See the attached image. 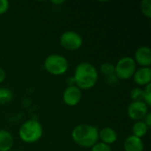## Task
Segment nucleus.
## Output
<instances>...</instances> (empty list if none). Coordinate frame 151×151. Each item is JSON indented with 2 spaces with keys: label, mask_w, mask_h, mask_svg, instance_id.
<instances>
[{
  "label": "nucleus",
  "mask_w": 151,
  "mask_h": 151,
  "mask_svg": "<svg viewBox=\"0 0 151 151\" xmlns=\"http://www.w3.org/2000/svg\"><path fill=\"white\" fill-rule=\"evenodd\" d=\"M134 81L140 87H146L151 82V68L150 67H140L136 69L133 75Z\"/></svg>",
  "instance_id": "nucleus-10"
},
{
  "label": "nucleus",
  "mask_w": 151,
  "mask_h": 151,
  "mask_svg": "<svg viewBox=\"0 0 151 151\" xmlns=\"http://www.w3.org/2000/svg\"><path fill=\"white\" fill-rule=\"evenodd\" d=\"M149 127H147V125L144 123L143 120H140V121H135L132 127V133L134 136H136L140 139H142L143 136H145L149 131Z\"/></svg>",
  "instance_id": "nucleus-15"
},
{
  "label": "nucleus",
  "mask_w": 151,
  "mask_h": 151,
  "mask_svg": "<svg viewBox=\"0 0 151 151\" xmlns=\"http://www.w3.org/2000/svg\"><path fill=\"white\" fill-rule=\"evenodd\" d=\"M5 77H6V74H5V71L0 67V83H3L5 80Z\"/></svg>",
  "instance_id": "nucleus-23"
},
{
  "label": "nucleus",
  "mask_w": 151,
  "mask_h": 151,
  "mask_svg": "<svg viewBox=\"0 0 151 151\" xmlns=\"http://www.w3.org/2000/svg\"><path fill=\"white\" fill-rule=\"evenodd\" d=\"M73 80L74 85L81 90H88L96 86L98 81V72L92 64L81 62L75 67Z\"/></svg>",
  "instance_id": "nucleus-1"
},
{
  "label": "nucleus",
  "mask_w": 151,
  "mask_h": 151,
  "mask_svg": "<svg viewBox=\"0 0 151 151\" xmlns=\"http://www.w3.org/2000/svg\"><path fill=\"white\" fill-rule=\"evenodd\" d=\"M43 134V127L36 119L25 121L19 129V139L26 143H35L38 142Z\"/></svg>",
  "instance_id": "nucleus-3"
},
{
  "label": "nucleus",
  "mask_w": 151,
  "mask_h": 151,
  "mask_svg": "<svg viewBox=\"0 0 151 151\" xmlns=\"http://www.w3.org/2000/svg\"><path fill=\"white\" fill-rule=\"evenodd\" d=\"M90 151H112L111 150V146L107 145V144H104L103 142H97L96 143L92 148H91V150Z\"/></svg>",
  "instance_id": "nucleus-20"
},
{
  "label": "nucleus",
  "mask_w": 151,
  "mask_h": 151,
  "mask_svg": "<svg viewBox=\"0 0 151 151\" xmlns=\"http://www.w3.org/2000/svg\"><path fill=\"white\" fill-rule=\"evenodd\" d=\"M82 92L75 85L68 86L63 92V101L67 106H76L81 100Z\"/></svg>",
  "instance_id": "nucleus-8"
},
{
  "label": "nucleus",
  "mask_w": 151,
  "mask_h": 151,
  "mask_svg": "<svg viewBox=\"0 0 151 151\" xmlns=\"http://www.w3.org/2000/svg\"><path fill=\"white\" fill-rule=\"evenodd\" d=\"M115 66V75L118 80L127 81L133 78L137 69V65L131 57H122L117 62Z\"/></svg>",
  "instance_id": "nucleus-5"
},
{
  "label": "nucleus",
  "mask_w": 151,
  "mask_h": 151,
  "mask_svg": "<svg viewBox=\"0 0 151 151\" xmlns=\"http://www.w3.org/2000/svg\"><path fill=\"white\" fill-rule=\"evenodd\" d=\"M10 8V4L7 0H0V15L4 14Z\"/></svg>",
  "instance_id": "nucleus-21"
},
{
  "label": "nucleus",
  "mask_w": 151,
  "mask_h": 151,
  "mask_svg": "<svg viewBox=\"0 0 151 151\" xmlns=\"http://www.w3.org/2000/svg\"><path fill=\"white\" fill-rule=\"evenodd\" d=\"M102 73L105 76L106 80L108 81V82L112 83L114 81H116L118 79L115 75V66L113 64L111 63H104L101 65L100 68Z\"/></svg>",
  "instance_id": "nucleus-14"
},
{
  "label": "nucleus",
  "mask_w": 151,
  "mask_h": 151,
  "mask_svg": "<svg viewBox=\"0 0 151 151\" xmlns=\"http://www.w3.org/2000/svg\"><path fill=\"white\" fill-rule=\"evenodd\" d=\"M143 121H144V123L147 125V127L150 128L151 126V113L150 112H149L147 115H146V117L144 118V119H143Z\"/></svg>",
  "instance_id": "nucleus-22"
},
{
  "label": "nucleus",
  "mask_w": 151,
  "mask_h": 151,
  "mask_svg": "<svg viewBox=\"0 0 151 151\" xmlns=\"http://www.w3.org/2000/svg\"><path fill=\"white\" fill-rule=\"evenodd\" d=\"M99 130L96 127L88 124H80L73 127L71 136L73 141L82 148H92L98 142Z\"/></svg>",
  "instance_id": "nucleus-2"
},
{
  "label": "nucleus",
  "mask_w": 151,
  "mask_h": 151,
  "mask_svg": "<svg viewBox=\"0 0 151 151\" xmlns=\"http://www.w3.org/2000/svg\"><path fill=\"white\" fill-rule=\"evenodd\" d=\"M149 109L150 107L142 101L132 102L127 106V116L135 122V121L143 120L146 115L150 112Z\"/></svg>",
  "instance_id": "nucleus-7"
},
{
  "label": "nucleus",
  "mask_w": 151,
  "mask_h": 151,
  "mask_svg": "<svg viewBox=\"0 0 151 151\" xmlns=\"http://www.w3.org/2000/svg\"><path fill=\"white\" fill-rule=\"evenodd\" d=\"M18 151H22V150H18Z\"/></svg>",
  "instance_id": "nucleus-25"
},
{
  "label": "nucleus",
  "mask_w": 151,
  "mask_h": 151,
  "mask_svg": "<svg viewBox=\"0 0 151 151\" xmlns=\"http://www.w3.org/2000/svg\"><path fill=\"white\" fill-rule=\"evenodd\" d=\"M59 42L64 49L70 51H73L79 50L82 46L83 39L79 33L75 31L68 30L64 32L60 35Z\"/></svg>",
  "instance_id": "nucleus-6"
},
{
  "label": "nucleus",
  "mask_w": 151,
  "mask_h": 151,
  "mask_svg": "<svg viewBox=\"0 0 151 151\" xmlns=\"http://www.w3.org/2000/svg\"><path fill=\"white\" fill-rule=\"evenodd\" d=\"M135 64L141 67H150L151 65V50L149 46H141L135 52L133 58Z\"/></svg>",
  "instance_id": "nucleus-9"
},
{
  "label": "nucleus",
  "mask_w": 151,
  "mask_h": 151,
  "mask_svg": "<svg viewBox=\"0 0 151 151\" xmlns=\"http://www.w3.org/2000/svg\"><path fill=\"white\" fill-rule=\"evenodd\" d=\"M130 98L132 102H143L144 99V90L142 88H134L130 92Z\"/></svg>",
  "instance_id": "nucleus-17"
},
{
  "label": "nucleus",
  "mask_w": 151,
  "mask_h": 151,
  "mask_svg": "<svg viewBox=\"0 0 151 151\" xmlns=\"http://www.w3.org/2000/svg\"><path fill=\"white\" fill-rule=\"evenodd\" d=\"M144 90V99L143 102L149 106L150 107L151 105V83L147 85L146 87H144L143 88Z\"/></svg>",
  "instance_id": "nucleus-19"
},
{
  "label": "nucleus",
  "mask_w": 151,
  "mask_h": 151,
  "mask_svg": "<svg viewBox=\"0 0 151 151\" xmlns=\"http://www.w3.org/2000/svg\"><path fill=\"white\" fill-rule=\"evenodd\" d=\"M142 13L148 19L151 18V2L150 0H142L140 5Z\"/></svg>",
  "instance_id": "nucleus-18"
},
{
  "label": "nucleus",
  "mask_w": 151,
  "mask_h": 151,
  "mask_svg": "<svg viewBox=\"0 0 151 151\" xmlns=\"http://www.w3.org/2000/svg\"><path fill=\"white\" fill-rule=\"evenodd\" d=\"M64 3H65V1H63V0H60V1H51V4H62Z\"/></svg>",
  "instance_id": "nucleus-24"
},
{
  "label": "nucleus",
  "mask_w": 151,
  "mask_h": 151,
  "mask_svg": "<svg viewBox=\"0 0 151 151\" xmlns=\"http://www.w3.org/2000/svg\"><path fill=\"white\" fill-rule=\"evenodd\" d=\"M13 94L8 88L0 87V104H6L12 100Z\"/></svg>",
  "instance_id": "nucleus-16"
},
{
  "label": "nucleus",
  "mask_w": 151,
  "mask_h": 151,
  "mask_svg": "<svg viewBox=\"0 0 151 151\" xmlns=\"http://www.w3.org/2000/svg\"><path fill=\"white\" fill-rule=\"evenodd\" d=\"M44 68L45 70L55 76L65 74L68 68L69 63L68 60L60 54H50L44 60Z\"/></svg>",
  "instance_id": "nucleus-4"
},
{
  "label": "nucleus",
  "mask_w": 151,
  "mask_h": 151,
  "mask_svg": "<svg viewBox=\"0 0 151 151\" xmlns=\"http://www.w3.org/2000/svg\"><path fill=\"white\" fill-rule=\"evenodd\" d=\"M13 146V137L7 130H0V151H10Z\"/></svg>",
  "instance_id": "nucleus-13"
},
{
  "label": "nucleus",
  "mask_w": 151,
  "mask_h": 151,
  "mask_svg": "<svg viewBox=\"0 0 151 151\" xmlns=\"http://www.w3.org/2000/svg\"><path fill=\"white\" fill-rule=\"evenodd\" d=\"M124 150L125 151H143L144 144L142 139L129 135L124 142Z\"/></svg>",
  "instance_id": "nucleus-12"
},
{
  "label": "nucleus",
  "mask_w": 151,
  "mask_h": 151,
  "mask_svg": "<svg viewBox=\"0 0 151 151\" xmlns=\"http://www.w3.org/2000/svg\"><path fill=\"white\" fill-rule=\"evenodd\" d=\"M98 137H99V140H101V142L110 146L117 142L118 134L112 127H106L102 128L99 131Z\"/></svg>",
  "instance_id": "nucleus-11"
}]
</instances>
